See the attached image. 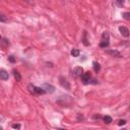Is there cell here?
Returning a JSON list of instances; mask_svg holds the SVG:
<instances>
[{
    "instance_id": "22",
    "label": "cell",
    "mask_w": 130,
    "mask_h": 130,
    "mask_svg": "<svg viewBox=\"0 0 130 130\" xmlns=\"http://www.w3.org/2000/svg\"><path fill=\"white\" fill-rule=\"evenodd\" d=\"M90 83H93V85H98L99 81H98L97 79H93V80H91V81H90Z\"/></svg>"
},
{
    "instance_id": "23",
    "label": "cell",
    "mask_w": 130,
    "mask_h": 130,
    "mask_svg": "<svg viewBox=\"0 0 130 130\" xmlns=\"http://www.w3.org/2000/svg\"><path fill=\"white\" fill-rule=\"evenodd\" d=\"M1 40H2V38H1V36H0V42H1Z\"/></svg>"
},
{
    "instance_id": "16",
    "label": "cell",
    "mask_w": 130,
    "mask_h": 130,
    "mask_svg": "<svg viewBox=\"0 0 130 130\" xmlns=\"http://www.w3.org/2000/svg\"><path fill=\"white\" fill-rule=\"evenodd\" d=\"M122 16H123L124 20H130V12H124L122 14Z\"/></svg>"
},
{
    "instance_id": "10",
    "label": "cell",
    "mask_w": 130,
    "mask_h": 130,
    "mask_svg": "<svg viewBox=\"0 0 130 130\" xmlns=\"http://www.w3.org/2000/svg\"><path fill=\"white\" fill-rule=\"evenodd\" d=\"M12 72H13V76H14V78L16 79V81H20V80H21V75H20V72H18L17 70H15V69Z\"/></svg>"
},
{
    "instance_id": "4",
    "label": "cell",
    "mask_w": 130,
    "mask_h": 130,
    "mask_svg": "<svg viewBox=\"0 0 130 130\" xmlns=\"http://www.w3.org/2000/svg\"><path fill=\"white\" fill-rule=\"evenodd\" d=\"M106 54H108V55H111L112 57H116V58H122V54L119 52V51H117V50H106Z\"/></svg>"
},
{
    "instance_id": "12",
    "label": "cell",
    "mask_w": 130,
    "mask_h": 130,
    "mask_svg": "<svg viewBox=\"0 0 130 130\" xmlns=\"http://www.w3.org/2000/svg\"><path fill=\"white\" fill-rule=\"evenodd\" d=\"M80 54V51L78 50V49H72L71 50V55L73 57H78Z\"/></svg>"
},
{
    "instance_id": "6",
    "label": "cell",
    "mask_w": 130,
    "mask_h": 130,
    "mask_svg": "<svg viewBox=\"0 0 130 130\" xmlns=\"http://www.w3.org/2000/svg\"><path fill=\"white\" fill-rule=\"evenodd\" d=\"M119 32L120 34L122 35V37H124V38H128L129 37V30L126 28V26H120L119 28Z\"/></svg>"
},
{
    "instance_id": "20",
    "label": "cell",
    "mask_w": 130,
    "mask_h": 130,
    "mask_svg": "<svg viewBox=\"0 0 130 130\" xmlns=\"http://www.w3.org/2000/svg\"><path fill=\"white\" fill-rule=\"evenodd\" d=\"M126 124V120H119L118 121V125L122 126V125H125Z\"/></svg>"
},
{
    "instance_id": "11",
    "label": "cell",
    "mask_w": 130,
    "mask_h": 130,
    "mask_svg": "<svg viewBox=\"0 0 130 130\" xmlns=\"http://www.w3.org/2000/svg\"><path fill=\"white\" fill-rule=\"evenodd\" d=\"M93 66H94V70H95V72H99V71L101 70V65H100V63L94 62V63H93Z\"/></svg>"
},
{
    "instance_id": "9",
    "label": "cell",
    "mask_w": 130,
    "mask_h": 130,
    "mask_svg": "<svg viewBox=\"0 0 130 130\" xmlns=\"http://www.w3.org/2000/svg\"><path fill=\"white\" fill-rule=\"evenodd\" d=\"M110 39H102L101 43H100V47L101 48H107L110 44Z\"/></svg>"
},
{
    "instance_id": "5",
    "label": "cell",
    "mask_w": 130,
    "mask_h": 130,
    "mask_svg": "<svg viewBox=\"0 0 130 130\" xmlns=\"http://www.w3.org/2000/svg\"><path fill=\"white\" fill-rule=\"evenodd\" d=\"M42 87L45 90L46 94L49 93V94H53L55 91V86L52 85H48V83H45V85H42Z\"/></svg>"
},
{
    "instance_id": "7",
    "label": "cell",
    "mask_w": 130,
    "mask_h": 130,
    "mask_svg": "<svg viewBox=\"0 0 130 130\" xmlns=\"http://www.w3.org/2000/svg\"><path fill=\"white\" fill-rule=\"evenodd\" d=\"M83 73V68L82 67H75L73 71H72V74H73L75 77H78Z\"/></svg>"
},
{
    "instance_id": "24",
    "label": "cell",
    "mask_w": 130,
    "mask_h": 130,
    "mask_svg": "<svg viewBox=\"0 0 130 130\" xmlns=\"http://www.w3.org/2000/svg\"><path fill=\"white\" fill-rule=\"evenodd\" d=\"M2 129V127H1V126H0V130H1Z\"/></svg>"
},
{
    "instance_id": "1",
    "label": "cell",
    "mask_w": 130,
    "mask_h": 130,
    "mask_svg": "<svg viewBox=\"0 0 130 130\" xmlns=\"http://www.w3.org/2000/svg\"><path fill=\"white\" fill-rule=\"evenodd\" d=\"M28 89L30 90V93L32 94H35V95H45L46 91L45 90L43 89L42 86H35L34 85H32V83H30V85H28Z\"/></svg>"
},
{
    "instance_id": "21",
    "label": "cell",
    "mask_w": 130,
    "mask_h": 130,
    "mask_svg": "<svg viewBox=\"0 0 130 130\" xmlns=\"http://www.w3.org/2000/svg\"><path fill=\"white\" fill-rule=\"evenodd\" d=\"M77 120L78 121H82L83 120V116L81 115V114H78V115H77Z\"/></svg>"
},
{
    "instance_id": "14",
    "label": "cell",
    "mask_w": 130,
    "mask_h": 130,
    "mask_svg": "<svg viewBox=\"0 0 130 130\" xmlns=\"http://www.w3.org/2000/svg\"><path fill=\"white\" fill-rule=\"evenodd\" d=\"M103 120H104V122H105L106 124H110L111 122L113 121L112 118H111L110 116H104V117H103Z\"/></svg>"
},
{
    "instance_id": "8",
    "label": "cell",
    "mask_w": 130,
    "mask_h": 130,
    "mask_svg": "<svg viewBox=\"0 0 130 130\" xmlns=\"http://www.w3.org/2000/svg\"><path fill=\"white\" fill-rule=\"evenodd\" d=\"M8 78H9L8 72H7L6 70H4V69L0 70V79H2V80H7Z\"/></svg>"
},
{
    "instance_id": "17",
    "label": "cell",
    "mask_w": 130,
    "mask_h": 130,
    "mask_svg": "<svg viewBox=\"0 0 130 130\" xmlns=\"http://www.w3.org/2000/svg\"><path fill=\"white\" fill-rule=\"evenodd\" d=\"M0 21H1V22H6L7 21L6 16H4L3 14H0Z\"/></svg>"
},
{
    "instance_id": "18",
    "label": "cell",
    "mask_w": 130,
    "mask_h": 130,
    "mask_svg": "<svg viewBox=\"0 0 130 130\" xmlns=\"http://www.w3.org/2000/svg\"><path fill=\"white\" fill-rule=\"evenodd\" d=\"M8 60H9V62H11V63H14V62H15V57H14V56H12V55H10V56L8 57Z\"/></svg>"
},
{
    "instance_id": "3",
    "label": "cell",
    "mask_w": 130,
    "mask_h": 130,
    "mask_svg": "<svg viewBox=\"0 0 130 130\" xmlns=\"http://www.w3.org/2000/svg\"><path fill=\"white\" fill-rule=\"evenodd\" d=\"M80 76H81V80H82V82L85 83V85H89L90 81V78H91L90 72V71L85 72V73H82Z\"/></svg>"
},
{
    "instance_id": "2",
    "label": "cell",
    "mask_w": 130,
    "mask_h": 130,
    "mask_svg": "<svg viewBox=\"0 0 130 130\" xmlns=\"http://www.w3.org/2000/svg\"><path fill=\"white\" fill-rule=\"evenodd\" d=\"M59 82H60V85H61V86L62 87H64L65 90H69L70 89H71V86H70V83H69V81L65 78V77H63V76H60L59 77Z\"/></svg>"
},
{
    "instance_id": "13",
    "label": "cell",
    "mask_w": 130,
    "mask_h": 130,
    "mask_svg": "<svg viewBox=\"0 0 130 130\" xmlns=\"http://www.w3.org/2000/svg\"><path fill=\"white\" fill-rule=\"evenodd\" d=\"M82 43L85 46H89L90 43L87 42V39H86V32H83V38H82Z\"/></svg>"
},
{
    "instance_id": "19",
    "label": "cell",
    "mask_w": 130,
    "mask_h": 130,
    "mask_svg": "<svg viewBox=\"0 0 130 130\" xmlns=\"http://www.w3.org/2000/svg\"><path fill=\"white\" fill-rule=\"evenodd\" d=\"M11 127L13 129H20V124H12L11 125Z\"/></svg>"
},
{
    "instance_id": "15",
    "label": "cell",
    "mask_w": 130,
    "mask_h": 130,
    "mask_svg": "<svg viewBox=\"0 0 130 130\" xmlns=\"http://www.w3.org/2000/svg\"><path fill=\"white\" fill-rule=\"evenodd\" d=\"M115 2H116V4L119 7H122L124 5V3H125V0H115Z\"/></svg>"
}]
</instances>
